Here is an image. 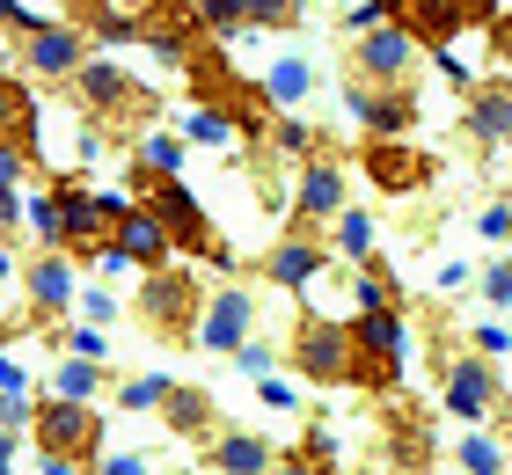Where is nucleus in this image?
<instances>
[{"label": "nucleus", "mask_w": 512, "mask_h": 475, "mask_svg": "<svg viewBox=\"0 0 512 475\" xmlns=\"http://www.w3.org/2000/svg\"><path fill=\"white\" fill-rule=\"evenodd\" d=\"M264 271H271L278 285H308V278L322 271V249H315V242H278V249L264 256Z\"/></svg>", "instance_id": "nucleus-19"}, {"label": "nucleus", "mask_w": 512, "mask_h": 475, "mask_svg": "<svg viewBox=\"0 0 512 475\" xmlns=\"http://www.w3.org/2000/svg\"><path fill=\"white\" fill-rule=\"evenodd\" d=\"M344 22H352V30L366 37V30H381V22H388V8H381V0H366V8H352V15H344Z\"/></svg>", "instance_id": "nucleus-38"}, {"label": "nucleus", "mask_w": 512, "mask_h": 475, "mask_svg": "<svg viewBox=\"0 0 512 475\" xmlns=\"http://www.w3.org/2000/svg\"><path fill=\"white\" fill-rule=\"evenodd\" d=\"M249 315H256V300L227 285V293H213V307L198 315V329H191V337H198L205 351H242V337H249Z\"/></svg>", "instance_id": "nucleus-8"}, {"label": "nucleus", "mask_w": 512, "mask_h": 475, "mask_svg": "<svg viewBox=\"0 0 512 475\" xmlns=\"http://www.w3.org/2000/svg\"><path fill=\"white\" fill-rule=\"evenodd\" d=\"M249 22H264V30H293L300 0H249Z\"/></svg>", "instance_id": "nucleus-33"}, {"label": "nucleus", "mask_w": 512, "mask_h": 475, "mask_svg": "<svg viewBox=\"0 0 512 475\" xmlns=\"http://www.w3.org/2000/svg\"><path fill=\"white\" fill-rule=\"evenodd\" d=\"M381 8L410 44H454L483 15V0H381Z\"/></svg>", "instance_id": "nucleus-3"}, {"label": "nucleus", "mask_w": 512, "mask_h": 475, "mask_svg": "<svg viewBox=\"0 0 512 475\" xmlns=\"http://www.w3.org/2000/svg\"><path fill=\"white\" fill-rule=\"evenodd\" d=\"M315 88V74H308V59H278L271 74H264V103H300V95Z\"/></svg>", "instance_id": "nucleus-21"}, {"label": "nucleus", "mask_w": 512, "mask_h": 475, "mask_svg": "<svg viewBox=\"0 0 512 475\" xmlns=\"http://www.w3.org/2000/svg\"><path fill=\"white\" fill-rule=\"evenodd\" d=\"M352 117H359L374 139H395V132L417 117V103H410V95H366V88H352Z\"/></svg>", "instance_id": "nucleus-16"}, {"label": "nucleus", "mask_w": 512, "mask_h": 475, "mask_svg": "<svg viewBox=\"0 0 512 475\" xmlns=\"http://www.w3.org/2000/svg\"><path fill=\"white\" fill-rule=\"evenodd\" d=\"M271 147H278V154H308L315 139H308V125H293V117H278V125H271Z\"/></svg>", "instance_id": "nucleus-35"}, {"label": "nucleus", "mask_w": 512, "mask_h": 475, "mask_svg": "<svg viewBox=\"0 0 512 475\" xmlns=\"http://www.w3.org/2000/svg\"><path fill=\"white\" fill-rule=\"evenodd\" d=\"M74 95H81L88 110H125V103H132V81H125L110 59H88L81 74H74Z\"/></svg>", "instance_id": "nucleus-15"}, {"label": "nucleus", "mask_w": 512, "mask_h": 475, "mask_svg": "<svg viewBox=\"0 0 512 475\" xmlns=\"http://www.w3.org/2000/svg\"><path fill=\"white\" fill-rule=\"evenodd\" d=\"M227 125H235V117H227V110L198 103L191 117H183V139H198V147H220V139H227Z\"/></svg>", "instance_id": "nucleus-27"}, {"label": "nucleus", "mask_w": 512, "mask_h": 475, "mask_svg": "<svg viewBox=\"0 0 512 475\" xmlns=\"http://www.w3.org/2000/svg\"><path fill=\"white\" fill-rule=\"evenodd\" d=\"M22 66H30L37 81H74L88 52H81V30H66V22H44V30H30V44H22Z\"/></svg>", "instance_id": "nucleus-6"}, {"label": "nucleus", "mask_w": 512, "mask_h": 475, "mask_svg": "<svg viewBox=\"0 0 512 475\" xmlns=\"http://www.w3.org/2000/svg\"><path fill=\"white\" fill-rule=\"evenodd\" d=\"M395 380H403V366H395V359H374V351H359V359H352V388H374V395H388Z\"/></svg>", "instance_id": "nucleus-26"}, {"label": "nucleus", "mask_w": 512, "mask_h": 475, "mask_svg": "<svg viewBox=\"0 0 512 475\" xmlns=\"http://www.w3.org/2000/svg\"><path fill=\"white\" fill-rule=\"evenodd\" d=\"M337 249L344 256H374V220H366V212H337Z\"/></svg>", "instance_id": "nucleus-28"}, {"label": "nucleus", "mask_w": 512, "mask_h": 475, "mask_svg": "<svg viewBox=\"0 0 512 475\" xmlns=\"http://www.w3.org/2000/svg\"><path fill=\"white\" fill-rule=\"evenodd\" d=\"M410 52H417V44H410L403 30H395V22H381V30H366L359 66H366L374 81H403V74H410Z\"/></svg>", "instance_id": "nucleus-12"}, {"label": "nucleus", "mask_w": 512, "mask_h": 475, "mask_svg": "<svg viewBox=\"0 0 512 475\" xmlns=\"http://www.w3.org/2000/svg\"><path fill=\"white\" fill-rule=\"evenodd\" d=\"M293 359L308 380H352V359H359V344H352V329H330V322H300V337H293Z\"/></svg>", "instance_id": "nucleus-5"}, {"label": "nucleus", "mask_w": 512, "mask_h": 475, "mask_svg": "<svg viewBox=\"0 0 512 475\" xmlns=\"http://www.w3.org/2000/svg\"><path fill=\"white\" fill-rule=\"evenodd\" d=\"M352 344H359V351H374V359H395V366H403V351H410V337H403V315H395V307H359Z\"/></svg>", "instance_id": "nucleus-13"}, {"label": "nucleus", "mask_w": 512, "mask_h": 475, "mask_svg": "<svg viewBox=\"0 0 512 475\" xmlns=\"http://www.w3.org/2000/svg\"><path fill=\"white\" fill-rule=\"evenodd\" d=\"M110 249H118L125 264H161V256H169L176 242H169V227H161L147 205H132L125 220H118V242H110Z\"/></svg>", "instance_id": "nucleus-9"}, {"label": "nucleus", "mask_w": 512, "mask_h": 475, "mask_svg": "<svg viewBox=\"0 0 512 475\" xmlns=\"http://www.w3.org/2000/svg\"><path fill=\"white\" fill-rule=\"evenodd\" d=\"M22 161H30L22 147H0V190H15V176H22Z\"/></svg>", "instance_id": "nucleus-41"}, {"label": "nucleus", "mask_w": 512, "mask_h": 475, "mask_svg": "<svg viewBox=\"0 0 512 475\" xmlns=\"http://www.w3.org/2000/svg\"><path fill=\"white\" fill-rule=\"evenodd\" d=\"M0 475H15V446H8V432H0Z\"/></svg>", "instance_id": "nucleus-48"}, {"label": "nucleus", "mask_w": 512, "mask_h": 475, "mask_svg": "<svg viewBox=\"0 0 512 475\" xmlns=\"http://www.w3.org/2000/svg\"><path fill=\"white\" fill-rule=\"evenodd\" d=\"M0 22H15V30H44L37 8H22V0H0Z\"/></svg>", "instance_id": "nucleus-40"}, {"label": "nucleus", "mask_w": 512, "mask_h": 475, "mask_svg": "<svg viewBox=\"0 0 512 475\" xmlns=\"http://www.w3.org/2000/svg\"><path fill=\"white\" fill-rule=\"evenodd\" d=\"M447 402H454V417H491L498 373L483 366V359H454V373H447Z\"/></svg>", "instance_id": "nucleus-10"}, {"label": "nucleus", "mask_w": 512, "mask_h": 475, "mask_svg": "<svg viewBox=\"0 0 512 475\" xmlns=\"http://www.w3.org/2000/svg\"><path fill=\"white\" fill-rule=\"evenodd\" d=\"M483 293H491V300H512V264H491V271H483Z\"/></svg>", "instance_id": "nucleus-39"}, {"label": "nucleus", "mask_w": 512, "mask_h": 475, "mask_svg": "<svg viewBox=\"0 0 512 475\" xmlns=\"http://www.w3.org/2000/svg\"><path fill=\"white\" fill-rule=\"evenodd\" d=\"M30 293H37L44 315H59V307H74V271H66L59 256H37L30 264Z\"/></svg>", "instance_id": "nucleus-18"}, {"label": "nucleus", "mask_w": 512, "mask_h": 475, "mask_svg": "<svg viewBox=\"0 0 512 475\" xmlns=\"http://www.w3.org/2000/svg\"><path fill=\"white\" fill-rule=\"evenodd\" d=\"M30 220H37L44 242H59V249H66V227H59V205H52V198H37V205H30Z\"/></svg>", "instance_id": "nucleus-36"}, {"label": "nucleus", "mask_w": 512, "mask_h": 475, "mask_svg": "<svg viewBox=\"0 0 512 475\" xmlns=\"http://www.w3.org/2000/svg\"><path fill=\"white\" fill-rule=\"evenodd\" d=\"M366 176H374L381 190H417L432 176V154H417V147H403V139H366Z\"/></svg>", "instance_id": "nucleus-7"}, {"label": "nucleus", "mask_w": 512, "mask_h": 475, "mask_svg": "<svg viewBox=\"0 0 512 475\" xmlns=\"http://www.w3.org/2000/svg\"><path fill=\"white\" fill-rule=\"evenodd\" d=\"M161 410H169V424H176V432H205V424H213V395H191V388H176L169 402H161Z\"/></svg>", "instance_id": "nucleus-24"}, {"label": "nucleus", "mask_w": 512, "mask_h": 475, "mask_svg": "<svg viewBox=\"0 0 512 475\" xmlns=\"http://www.w3.org/2000/svg\"><path fill=\"white\" fill-rule=\"evenodd\" d=\"M0 147H22L30 154L37 147V103H30V88L0 74Z\"/></svg>", "instance_id": "nucleus-14"}, {"label": "nucleus", "mask_w": 512, "mask_h": 475, "mask_svg": "<svg viewBox=\"0 0 512 475\" xmlns=\"http://www.w3.org/2000/svg\"><path fill=\"white\" fill-rule=\"evenodd\" d=\"M469 132L476 139H505L512 132V95H476L469 103Z\"/></svg>", "instance_id": "nucleus-23"}, {"label": "nucleus", "mask_w": 512, "mask_h": 475, "mask_svg": "<svg viewBox=\"0 0 512 475\" xmlns=\"http://www.w3.org/2000/svg\"><path fill=\"white\" fill-rule=\"evenodd\" d=\"M139 161H147V176H176V161H183V147L169 132H147L139 139Z\"/></svg>", "instance_id": "nucleus-29"}, {"label": "nucleus", "mask_w": 512, "mask_h": 475, "mask_svg": "<svg viewBox=\"0 0 512 475\" xmlns=\"http://www.w3.org/2000/svg\"><path fill=\"white\" fill-rule=\"evenodd\" d=\"M103 475H147V461H132V454H118V461H110Z\"/></svg>", "instance_id": "nucleus-46"}, {"label": "nucleus", "mask_w": 512, "mask_h": 475, "mask_svg": "<svg viewBox=\"0 0 512 475\" xmlns=\"http://www.w3.org/2000/svg\"><path fill=\"white\" fill-rule=\"evenodd\" d=\"M183 307H191V285H183V278H154L147 322H161V329H191V322H183Z\"/></svg>", "instance_id": "nucleus-20"}, {"label": "nucleus", "mask_w": 512, "mask_h": 475, "mask_svg": "<svg viewBox=\"0 0 512 475\" xmlns=\"http://www.w3.org/2000/svg\"><path fill=\"white\" fill-rule=\"evenodd\" d=\"M300 212H308V220H337L344 212V176L330 161H308V169H300Z\"/></svg>", "instance_id": "nucleus-17"}, {"label": "nucleus", "mask_w": 512, "mask_h": 475, "mask_svg": "<svg viewBox=\"0 0 512 475\" xmlns=\"http://www.w3.org/2000/svg\"><path fill=\"white\" fill-rule=\"evenodd\" d=\"M271 475H315V461H271Z\"/></svg>", "instance_id": "nucleus-47"}, {"label": "nucleus", "mask_w": 512, "mask_h": 475, "mask_svg": "<svg viewBox=\"0 0 512 475\" xmlns=\"http://www.w3.org/2000/svg\"><path fill=\"white\" fill-rule=\"evenodd\" d=\"M395 300H403V293H395L388 271H366V278H359V307H395Z\"/></svg>", "instance_id": "nucleus-34"}, {"label": "nucleus", "mask_w": 512, "mask_h": 475, "mask_svg": "<svg viewBox=\"0 0 512 475\" xmlns=\"http://www.w3.org/2000/svg\"><path fill=\"white\" fill-rule=\"evenodd\" d=\"M22 417H30V402H22V395H0V424H8V432H22Z\"/></svg>", "instance_id": "nucleus-42"}, {"label": "nucleus", "mask_w": 512, "mask_h": 475, "mask_svg": "<svg viewBox=\"0 0 512 475\" xmlns=\"http://www.w3.org/2000/svg\"><path fill=\"white\" fill-rule=\"evenodd\" d=\"M491 234H512V205H491V212H483V242H491Z\"/></svg>", "instance_id": "nucleus-43"}, {"label": "nucleus", "mask_w": 512, "mask_h": 475, "mask_svg": "<svg viewBox=\"0 0 512 475\" xmlns=\"http://www.w3.org/2000/svg\"><path fill=\"white\" fill-rule=\"evenodd\" d=\"M461 468H469V475H505V454H498V439H461Z\"/></svg>", "instance_id": "nucleus-30"}, {"label": "nucleus", "mask_w": 512, "mask_h": 475, "mask_svg": "<svg viewBox=\"0 0 512 475\" xmlns=\"http://www.w3.org/2000/svg\"><path fill=\"white\" fill-rule=\"evenodd\" d=\"M96 388H103V373L88 366V359H74V366H59V395H66V402H88Z\"/></svg>", "instance_id": "nucleus-31"}, {"label": "nucleus", "mask_w": 512, "mask_h": 475, "mask_svg": "<svg viewBox=\"0 0 512 475\" xmlns=\"http://www.w3.org/2000/svg\"><path fill=\"white\" fill-rule=\"evenodd\" d=\"M227 475H271V446L264 439H220V454H213Z\"/></svg>", "instance_id": "nucleus-22"}, {"label": "nucleus", "mask_w": 512, "mask_h": 475, "mask_svg": "<svg viewBox=\"0 0 512 475\" xmlns=\"http://www.w3.org/2000/svg\"><path fill=\"white\" fill-rule=\"evenodd\" d=\"M30 424H37V446H44V454H66V461H88V454L103 446V417L88 410V402H66V395L44 402Z\"/></svg>", "instance_id": "nucleus-4"}, {"label": "nucleus", "mask_w": 512, "mask_h": 475, "mask_svg": "<svg viewBox=\"0 0 512 475\" xmlns=\"http://www.w3.org/2000/svg\"><path fill=\"white\" fill-rule=\"evenodd\" d=\"M0 395H22V366L15 359H0Z\"/></svg>", "instance_id": "nucleus-44"}, {"label": "nucleus", "mask_w": 512, "mask_h": 475, "mask_svg": "<svg viewBox=\"0 0 512 475\" xmlns=\"http://www.w3.org/2000/svg\"><path fill=\"white\" fill-rule=\"evenodd\" d=\"M147 15H154V0H88V30H96L103 44L147 37Z\"/></svg>", "instance_id": "nucleus-11"}, {"label": "nucleus", "mask_w": 512, "mask_h": 475, "mask_svg": "<svg viewBox=\"0 0 512 475\" xmlns=\"http://www.w3.org/2000/svg\"><path fill=\"white\" fill-rule=\"evenodd\" d=\"M169 395H176V388H169L161 373H139V380H125V402H132V410H161Z\"/></svg>", "instance_id": "nucleus-32"}, {"label": "nucleus", "mask_w": 512, "mask_h": 475, "mask_svg": "<svg viewBox=\"0 0 512 475\" xmlns=\"http://www.w3.org/2000/svg\"><path fill=\"white\" fill-rule=\"evenodd\" d=\"M498 44H505V52H512V22H498Z\"/></svg>", "instance_id": "nucleus-49"}, {"label": "nucleus", "mask_w": 512, "mask_h": 475, "mask_svg": "<svg viewBox=\"0 0 512 475\" xmlns=\"http://www.w3.org/2000/svg\"><path fill=\"white\" fill-rule=\"evenodd\" d=\"M132 183H139V205H147L154 220L169 227V242H176V249H191V256H205V264H220V271L235 264V249H227L220 234L205 227L198 198H191V190H183L176 176H132Z\"/></svg>", "instance_id": "nucleus-1"}, {"label": "nucleus", "mask_w": 512, "mask_h": 475, "mask_svg": "<svg viewBox=\"0 0 512 475\" xmlns=\"http://www.w3.org/2000/svg\"><path fill=\"white\" fill-rule=\"evenodd\" d=\"M22 220V198H15V190H0V227H15Z\"/></svg>", "instance_id": "nucleus-45"}, {"label": "nucleus", "mask_w": 512, "mask_h": 475, "mask_svg": "<svg viewBox=\"0 0 512 475\" xmlns=\"http://www.w3.org/2000/svg\"><path fill=\"white\" fill-rule=\"evenodd\" d=\"M191 15H198V30H242L249 22V0H191Z\"/></svg>", "instance_id": "nucleus-25"}, {"label": "nucleus", "mask_w": 512, "mask_h": 475, "mask_svg": "<svg viewBox=\"0 0 512 475\" xmlns=\"http://www.w3.org/2000/svg\"><path fill=\"white\" fill-rule=\"evenodd\" d=\"M52 205H59L66 249H81V256H103L110 242H118V220L132 212V198H88L81 183H59V190H52Z\"/></svg>", "instance_id": "nucleus-2"}, {"label": "nucleus", "mask_w": 512, "mask_h": 475, "mask_svg": "<svg viewBox=\"0 0 512 475\" xmlns=\"http://www.w3.org/2000/svg\"><path fill=\"white\" fill-rule=\"evenodd\" d=\"M235 366H242L249 380H264V373H271V351H264V344H242V351H235Z\"/></svg>", "instance_id": "nucleus-37"}]
</instances>
